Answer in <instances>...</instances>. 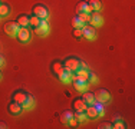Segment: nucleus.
<instances>
[{
	"label": "nucleus",
	"mask_w": 135,
	"mask_h": 129,
	"mask_svg": "<svg viewBox=\"0 0 135 129\" xmlns=\"http://www.w3.org/2000/svg\"><path fill=\"white\" fill-rule=\"evenodd\" d=\"M95 96V101L96 102H101V103H107L111 101V95H109V92L107 89H99L96 90V92L94 93Z\"/></svg>",
	"instance_id": "7ed1b4c3"
},
{
	"label": "nucleus",
	"mask_w": 135,
	"mask_h": 129,
	"mask_svg": "<svg viewBox=\"0 0 135 129\" xmlns=\"http://www.w3.org/2000/svg\"><path fill=\"white\" fill-rule=\"evenodd\" d=\"M79 63H81V60L76 59V57H68L65 60V63H63V66H65L66 69H69L72 73H75L76 70L79 69Z\"/></svg>",
	"instance_id": "20e7f679"
},
{
	"label": "nucleus",
	"mask_w": 135,
	"mask_h": 129,
	"mask_svg": "<svg viewBox=\"0 0 135 129\" xmlns=\"http://www.w3.org/2000/svg\"><path fill=\"white\" fill-rule=\"evenodd\" d=\"M75 75L78 79H83V80H88V76H89V70H85V69H78L75 72Z\"/></svg>",
	"instance_id": "4be33fe9"
},
{
	"label": "nucleus",
	"mask_w": 135,
	"mask_h": 129,
	"mask_svg": "<svg viewBox=\"0 0 135 129\" xmlns=\"http://www.w3.org/2000/svg\"><path fill=\"white\" fill-rule=\"evenodd\" d=\"M88 80H89V82H92V83H96V82H98V76H96L94 72H89Z\"/></svg>",
	"instance_id": "c756f323"
},
{
	"label": "nucleus",
	"mask_w": 135,
	"mask_h": 129,
	"mask_svg": "<svg viewBox=\"0 0 135 129\" xmlns=\"http://www.w3.org/2000/svg\"><path fill=\"white\" fill-rule=\"evenodd\" d=\"M89 23H91L92 27H99L104 23V19H102L101 13L99 12H92L91 13V19H89Z\"/></svg>",
	"instance_id": "423d86ee"
},
{
	"label": "nucleus",
	"mask_w": 135,
	"mask_h": 129,
	"mask_svg": "<svg viewBox=\"0 0 135 129\" xmlns=\"http://www.w3.org/2000/svg\"><path fill=\"white\" fill-rule=\"evenodd\" d=\"M86 103L85 101H83L82 98H76L75 101H73V109L75 111H81V112H85V109H86Z\"/></svg>",
	"instance_id": "ddd939ff"
},
{
	"label": "nucleus",
	"mask_w": 135,
	"mask_h": 129,
	"mask_svg": "<svg viewBox=\"0 0 135 129\" xmlns=\"http://www.w3.org/2000/svg\"><path fill=\"white\" fill-rule=\"evenodd\" d=\"M52 70H53V73L56 76H59L60 73H62V70H63V64L60 62H53L52 63Z\"/></svg>",
	"instance_id": "412c9836"
},
{
	"label": "nucleus",
	"mask_w": 135,
	"mask_h": 129,
	"mask_svg": "<svg viewBox=\"0 0 135 129\" xmlns=\"http://www.w3.org/2000/svg\"><path fill=\"white\" fill-rule=\"evenodd\" d=\"M40 20H42V19H39L37 16H35V14L30 16V17H29V26H32L33 29H36L37 26L40 24Z\"/></svg>",
	"instance_id": "b1692460"
},
{
	"label": "nucleus",
	"mask_w": 135,
	"mask_h": 129,
	"mask_svg": "<svg viewBox=\"0 0 135 129\" xmlns=\"http://www.w3.org/2000/svg\"><path fill=\"white\" fill-rule=\"evenodd\" d=\"M82 99L85 101V103L86 105H94L95 103V96H94V93H91V92H83V95H82Z\"/></svg>",
	"instance_id": "f3484780"
},
{
	"label": "nucleus",
	"mask_w": 135,
	"mask_h": 129,
	"mask_svg": "<svg viewBox=\"0 0 135 129\" xmlns=\"http://www.w3.org/2000/svg\"><path fill=\"white\" fill-rule=\"evenodd\" d=\"M6 128H7V125L4 122H0V129H6Z\"/></svg>",
	"instance_id": "72a5a7b5"
},
{
	"label": "nucleus",
	"mask_w": 135,
	"mask_h": 129,
	"mask_svg": "<svg viewBox=\"0 0 135 129\" xmlns=\"http://www.w3.org/2000/svg\"><path fill=\"white\" fill-rule=\"evenodd\" d=\"M10 13V7L6 3H0V17H4Z\"/></svg>",
	"instance_id": "393cba45"
},
{
	"label": "nucleus",
	"mask_w": 135,
	"mask_h": 129,
	"mask_svg": "<svg viewBox=\"0 0 135 129\" xmlns=\"http://www.w3.org/2000/svg\"><path fill=\"white\" fill-rule=\"evenodd\" d=\"M73 118L78 122H85L86 121V113L85 112H81V111H76L75 113H73Z\"/></svg>",
	"instance_id": "a878e982"
},
{
	"label": "nucleus",
	"mask_w": 135,
	"mask_h": 129,
	"mask_svg": "<svg viewBox=\"0 0 135 129\" xmlns=\"http://www.w3.org/2000/svg\"><path fill=\"white\" fill-rule=\"evenodd\" d=\"M33 14L37 16L42 20H47V16H49V12H47V7L43 4H35L33 6Z\"/></svg>",
	"instance_id": "f257e3e1"
},
{
	"label": "nucleus",
	"mask_w": 135,
	"mask_h": 129,
	"mask_svg": "<svg viewBox=\"0 0 135 129\" xmlns=\"http://www.w3.org/2000/svg\"><path fill=\"white\" fill-rule=\"evenodd\" d=\"M0 19H2V17H0Z\"/></svg>",
	"instance_id": "e433bc0d"
},
{
	"label": "nucleus",
	"mask_w": 135,
	"mask_h": 129,
	"mask_svg": "<svg viewBox=\"0 0 135 129\" xmlns=\"http://www.w3.org/2000/svg\"><path fill=\"white\" fill-rule=\"evenodd\" d=\"M22 108H23V111H32V109L35 108V98H33V96L29 95L27 99H26V102L22 103Z\"/></svg>",
	"instance_id": "2eb2a0df"
},
{
	"label": "nucleus",
	"mask_w": 135,
	"mask_h": 129,
	"mask_svg": "<svg viewBox=\"0 0 135 129\" xmlns=\"http://www.w3.org/2000/svg\"><path fill=\"white\" fill-rule=\"evenodd\" d=\"M49 30H50V29H49V23H47V20H40V24L35 29L36 34H39V36H46V34L49 33Z\"/></svg>",
	"instance_id": "1a4fd4ad"
},
{
	"label": "nucleus",
	"mask_w": 135,
	"mask_h": 129,
	"mask_svg": "<svg viewBox=\"0 0 135 129\" xmlns=\"http://www.w3.org/2000/svg\"><path fill=\"white\" fill-rule=\"evenodd\" d=\"M73 118V113L70 111H63L62 113H60V121H62V123L68 125V122H69V119Z\"/></svg>",
	"instance_id": "aec40b11"
},
{
	"label": "nucleus",
	"mask_w": 135,
	"mask_h": 129,
	"mask_svg": "<svg viewBox=\"0 0 135 129\" xmlns=\"http://www.w3.org/2000/svg\"><path fill=\"white\" fill-rule=\"evenodd\" d=\"M16 22H17V24L20 26V27H27V26H29V17L26 14H20Z\"/></svg>",
	"instance_id": "6ab92c4d"
},
{
	"label": "nucleus",
	"mask_w": 135,
	"mask_h": 129,
	"mask_svg": "<svg viewBox=\"0 0 135 129\" xmlns=\"http://www.w3.org/2000/svg\"><path fill=\"white\" fill-rule=\"evenodd\" d=\"M82 37L88 39V40H94L96 37V32H95V27H92L91 24L89 26H83L82 27Z\"/></svg>",
	"instance_id": "0eeeda50"
},
{
	"label": "nucleus",
	"mask_w": 135,
	"mask_h": 129,
	"mask_svg": "<svg viewBox=\"0 0 135 129\" xmlns=\"http://www.w3.org/2000/svg\"><path fill=\"white\" fill-rule=\"evenodd\" d=\"M68 125H70V126H73V128H75L76 125H78V121H76L75 118H70V119H69V122H68Z\"/></svg>",
	"instance_id": "473e14b6"
},
{
	"label": "nucleus",
	"mask_w": 135,
	"mask_h": 129,
	"mask_svg": "<svg viewBox=\"0 0 135 129\" xmlns=\"http://www.w3.org/2000/svg\"><path fill=\"white\" fill-rule=\"evenodd\" d=\"M85 113H86V118H91V119H95L98 118V111H96V108L94 105H89L86 106L85 109Z\"/></svg>",
	"instance_id": "dca6fc26"
},
{
	"label": "nucleus",
	"mask_w": 135,
	"mask_h": 129,
	"mask_svg": "<svg viewBox=\"0 0 135 129\" xmlns=\"http://www.w3.org/2000/svg\"><path fill=\"white\" fill-rule=\"evenodd\" d=\"M94 106L96 108V111H98V116H102V115H104V106H102L101 102H96V101H95Z\"/></svg>",
	"instance_id": "cd10ccee"
},
{
	"label": "nucleus",
	"mask_w": 135,
	"mask_h": 129,
	"mask_svg": "<svg viewBox=\"0 0 135 129\" xmlns=\"http://www.w3.org/2000/svg\"><path fill=\"white\" fill-rule=\"evenodd\" d=\"M4 64V59H3V56H0V67Z\"/></svg>",
	"instance_id": "f704fd0d"
},
{
	"label": "nucleus",
	"mask_w": 135,
	"mask_h": 129,
	"mask_svg": "<svg viewBox=\"0 0 135 129\" xmlns=\"http://www.w3.org/2000/svg\"><path fill=\"white\" fill-rule=\"evenodd\" d=\"M112 128H115V129H124V128H127V126H125V123L122 122L121 118H117L114 121V123H112Z\"/></svg>",
	"instance_id": "bb28decb"
},
{
	"label": "nucleus",
	"mask_w": 135,
	"mask_h": 129,
	"mask_svg": "<svg viewBox=\"0 0 135 129\" xmlns=\"http://www.w3.org/2000/svg\"><path fill=\"white\" fill-rule=\"evenodd\" d=\"M99 128H101V129H111L112 123H111V122H102V123L99 125Z\"/></svg>",
	"instance_id": "2f4dec72"
},
{
	"label": "nucleus",
	"mask_w": 135,
	"mask_h": 129,
	"mask_svg": "<svg viewBox=\"0 0 135 129\" xmlns=\"http://www.w3.org/2000/svg\"><path fill=\"white\" fill-rule=\"evenodd\" d=\"M2 77H3V76H2V72H0V80H2Z\"/></svg>",
	"instance_id": "c9c22d12"
},
{
	"label": "nucleus",
	"mask_w": 135,
	"mask_h": 129,
	"mask_svg": "<svg viewBox=\"0 0 135 129\" xmlns=\"http://www.w3.org/2000/svg\"><path fill=\"white\" fill-rule=\"evenodd\" d=\"M22 111H23L22 105H20V103H17V102H15V101L9 105V112H10L12 115H19Z\"/></svg>",
	"instance_id": "4468645a"
},
{
	"label": "nucleus",
	"mask_w": 135,
	"mask_h": 129,
	"mask_svg": "<svg viewBox=\"0 0 135 129\" xmlns=\"http://www.w3.org/2000/svg\"><path fill=\"white\" fill-rule=\"evenodd\" d=\"M72 82H73V86L78 92H85L88 90V80H83V79H78L76 75H72Z\"/></svg>",
	"instance_id": "39448f33"
},
{
	"label": "nucleus",
	"mask_w": 135,
	"mask_h": 129,
	"mask_svg": "<svg viewBox=\"0 0 135 129\" xmlns=\"http://www.w3.org/2000/svg\"><path fill=\"white\" fill-rule=\"evenodd\" d=\"M78 16L85 22V23H89V19H91V14H89V13H81V14H78Z\"/></svg>",
	"instance_id": "c85d7f7f"
},
{
	"label": "nucleus",
	"mask_w": 135,
	"mask_h": 129,
	"mask_svg": "<svg viewBox=\"0 0 135 129\" xmlns=\"http://www.w3.org/2000/svg\"><path fill=\"white\" fill-rule=\"evenodd\" d=\"M16 37H17L19 42H22V43H27V42L30 40V30H29L27 27H20Z\"/></svg>",
	"instance_id": "6e6552de"
},
{
	"label": "nucleus",
	"mask_w": 135,
	"mask_h": 129,
	"mask_svg": "<svg viewBox=\"0 0 135 129\" xmlns=\"http://www.w3.org/2000/svg\"><path fill=\"white\" fill-rule=\"evenodd\" d=\"M72 26H73V29H82L83 26H85V22H83L79 16H75V17L72 19Z\"/></svg>",
	"instance_id": "a211bd4d"
},
{
	"label": "nucleus",
	"mask_w": 135,
	"mask_h": 129,
	"mask_svg": "<svg viewBox=\"0 0 135 129\" xmlns=\"http://www.w3.org/2000/svg\"><path fill=\"white\" fill-rule=\"evenodd\" d=\"M75 12L78 13V14H81V13H89V14H91L94 10H92L91 6H89L86 2H81V3H78V4H76Z\"/></svg>",
	"instance_id": "9d476101"
},
{
	"label": "nucleus",
	"mask_w": 135,
	"mask_h": 129,
	"mask_svg": "<svg viewBox=\"0 0 135 129\" xmlns=\"http://www.w3.org/2000/svg\"><path fill=\"white\" fill-rule=\"evenodd\" d=\"M27 93L25 92V90H16V92L13 93V101L15 102H17V103H25L26 102V99H27Z\"/></svg>",
	"instance_id": "9b49d317"
},
{
	"label": "nucleus",
	"mask_w": 135,
	"mask_h": 129,
	"mask_svg": "<svg viewBox=\"0 0 135 129\" xmlns=\"http://www.w3.org/2000/svg\"><path fill=\"white\" fill-rule=\"evenodd\" d=\"M73 36L76 39H81L82 37V29H73Z\"/></svg>",
	"instance_id": "7c9ffc66"
},
{
	"label": "nucleus",
	"mask_w": 135,
	"mask_h": 129,
	"mask_svg": "<svg viewBox=\"0 0 135 129\" xmlns=\"http://www.w3.org/2000/svg\"><path fill=\"white\" fill-rule=\"evenodd\" d=\"M72 75H73V73L70 72L69 69H66V67L63 66V70H62V73L59 75V79H60V82H62V83H69V82H72Z\"/></svg>",
	"instance_id": "f8f14e48"
},
{
	"label": "nucleus",
	"mask_w": 135,
	"mask_h": 129,
	"mask_svg": "<svg viewBox=\"0 0 135 129\" xmlns=\"http://www.w3.org/2000/svg\"><path fill=\"white\" fill-rule=\"evenodd\" d=\"M19 29H20V26L17 24V22H7V23L4 24V32H6V34H9L10 37L17 36Z\"/></svg>",
	"instance_id": "f03ea898"
},
{
	"label": "nucleus",
	"mask_w": 135,
	"mask_h": 129,
	"mask_svg": "<svg viewBox=\"0 0 135 129\" xmlns=\"http://www.w3.org/2000/svg\"><path fill=\"white\" fill-rule=\"evenodd\" d=\"M88 4L91 6V9L94 12H99V10H101V7H102V4H101V2H99V0H89Z\"/></svg>",
	"instance_id": "5701e85b"
}]
</instances>
